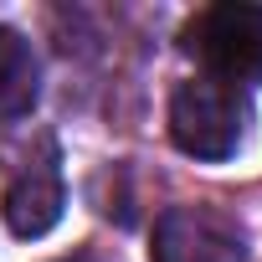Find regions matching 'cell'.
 <instances>
[{"label":"cell","mask_w":262,"mask_h":262,"mask_svg":"<svg viewBox=\"0 0 262 262\" xmlns=\"http://www.w3.org/2000/svg\"><path fill=\"white\" fill-rule=\"evenodd\" d=\"M252 103L242 88L216 82V77H190L170 98V139L190 160H231L247 139Z\"/></svg>","instance_id":"cell-1"},{"label":"cell","mask_w":262,"mask_h":262,"mask_svg":"<svg viewBox=\"0 0 262 262\" xmlns=\"http://www.w3.org/2000/svg\"><path fill=\"white\" fill-rule=\"evenodd\" d=\"M180 41L206 67V77L231 82L242 93L262 82V6H252V0H221V6L195 11Z\"/></svg>","instance_id":"cell-2"},{"label":"cell","mask_w":262,"mask_h":262,"mask_svg":"<svg viewBox=\"0 0 262 262\" xmlns=\"http://www.w3.org/2000/svg\"><path fill=\"white\" fill-rule=\"evenodd\" d=\"M62 206H67V185H62V155H57V139L52 134H36L16 160H11V175H6V226L16 236H47L57 221H62Z\"/></svg>","instance_id":"cell-3"},{"label":"cell","mask_w":262,"mask_h":262,"mask_svg":"<svg viewBox=\"0 0 262 262\" xmlns=\"http://www.w3.org/2000/svg\"><path fill=\"white\" fill-rule=\"evenodd\" d=\"M149 262H247V236L216 206H170L149 231Z\"/></svg>","instance_id":"cell-4"},{"label":"cell","mask_w":262,"mask_h":262,"mask_svg":"<svg viewBox=\"0 0 262 262\" xmlns=\"http://www.w3.org/2000/svg\"><path fill=\"white\" fill-rule=\"evenodd\" d=\"M36 93H41V67H36V52L21 31L0 26V123H16L36 108Z\"/></svg>","instance_id":"cell-5"},{"label":"cell","mask_w":262,"mask_h":262,"mask_svg":"<svg viewBox=\"0 0 262 262\" xmlns=\"http://www.w3.org/2000/svg\"><path fill=\"white\" fill-rule=\"evenodd\" d=\"M57 262H113V257H103V252H72V257H57Z\"/></svg>","instance_id":"cell-6"}]
</instances>
